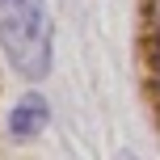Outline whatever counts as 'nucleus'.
<instances>
[{"instance_id":"1","label":"nucleus","mask_w":160,"mask_h":160,"mask_svg":"<svg viewBox=\"0 0 160 160\" xmlns=\"http://www.w3.org/2000/svg\"><path fill=\"white\" fill-rule=\"evenodd\" d=\"M0 51L21 80L51 76V13L47 0H0Z\"/></svg>"},{"instance_id":"2","label":"nucleus","mask_w":160,"mask_h":160,"mask_svg":"<svg viewBox=\"0 0 160 160\" xmlns=\"http://www.w3.org/2000/svg\"><path fill=\"white\" fill-rule=\"evenodd\" d=\"M51 122V105L42 101L38 93L21 97V101L13 105V114H8V131H13V139H38L42 131H47Z\"/></svg>"}]
</instances>
